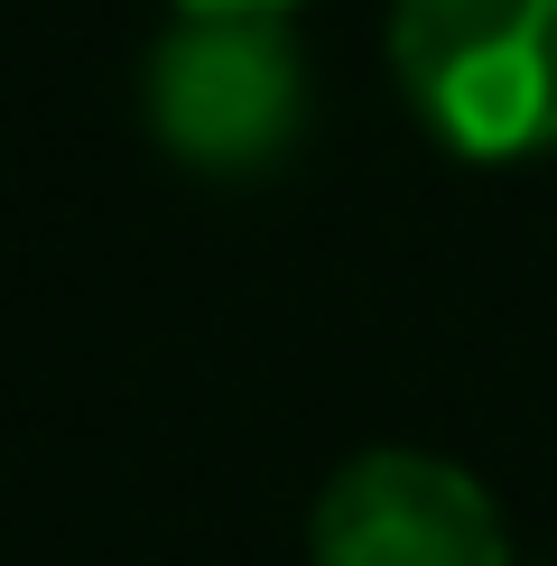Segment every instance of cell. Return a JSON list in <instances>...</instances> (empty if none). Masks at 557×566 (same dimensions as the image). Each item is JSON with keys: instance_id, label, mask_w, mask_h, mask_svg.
Masks as SVG:
<instances>
[{"instance_id": "6da1fadb", "label": "cell", "mask_w": 557, "mask_h": 566, "mask_svg": "<svg viewBox=\"0 0 557 566\" xmlns=\"http://www.w3.org/2000/svg\"><path fill=\"white\" fill-rule=\"evenodd\" d=\"M307 46L270 10H177L139 56V122L196 177H270L307 139Z\"/></svg>"}, {"instance_id": "7a4b0ae2", "label": "cell", "mask_w": 557, "mask_h": 566, "mask_svg": "<svg viewBox=\"0 0 557 566\" xmlns=\"http://www.w3.org/2000/svg\"><path fill=\"white\" fill-rule=\"evenodd\" d=\"M390 75L455 158L557 149V0H390Z\"/></svg>"}, {"instance_id": "3957f363", "label": "cell", "mask_w": 557, "mask_h": 566, "mask_svg": "<svg viewBox=\"0 0 557 566\" xmlns=\"http://www.w3.org/2000/svg\"><path fill=\"white\" fill-rule=\"evenodd\" d=\"M316 566H511L493 492L428 446H362L325 474L307 511Z\"/></svg>"}, {"instance_id": "277c9868", "label": "cell", "mask_w": 557, "mask_h": 566, "mask_svg": "<svg viewBox=\"0 0 557 566\" xmlns=\"http://www.w3.org/2000/svg\"><path fill=\"white\" fill-rule=\"evenodd\" d=\"M177 10H270V19H288L297 0H177Z\"/></svg>"}]
</instances>
